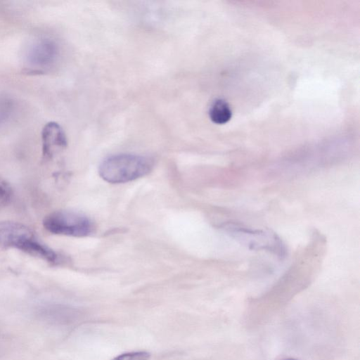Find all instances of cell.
I'll return each mask as SVG.
<instances>
[{"instance_id":"cell-1","label":"cell","mask_w":360,"mask_h":360,"mask_svg":"<svg viewBox=\"0 0 360 360\" xmlns=\"http://www.w3.org/2000/svg\"><path fill=\"white\" fill-rule=\"evenodd\" d=\"M0 246L18 249L50 264L60 262L56 252L42 243L30 228L19 222L0 221Z\"/></svg>"},{"instance_id":"cell-2","label":"cell","mask_w":360,"mask_h":360,"mask_svg":"<svg viewBox=\"0 0 360 360\" xmlns=\"http://www.w3.org/2000/svg\"><path fill=\"white\" fill-rule=\"evenodd\" d=\"M153 165V160L149 157L122 153L105 159L99 166L98 174L108 183H126L146 176Z\"/></svg>"},{"instance_id":"cell-3","label":"cell","mask_w":360,"mask_h":360,"mask_svg":"<svg viewBox=\"0 0 360 360\" xmlns=\"http://www.w3.org/2000/svg\"><path fill=\"white\" fill-rule=\"evenodd\" d=\"M228 236L250 250H265L283 259L286 248L280 237L269 230L255 229L236 222H225L220 226Z\"/></svg>"},{"instance_id":"cell-4","label":"cell","mask_w":360,"mask_h":360,"mask_svg":"<svg viewBox=\"0 0 360 360\" xmlns=\"http://www.w3.org/2000/svg\"><path fill=\"white\" fill-rule=\"evenodd\" d=\"M44 228L51 233L72 237H85L95 229L92 220L87 216L71 210H57L43 219Z\"/></svg>"},{"instance_id":"cell-5","label":"cell","mask_w":360,"mask_h":360,"mask_svg":"<svg viewBox=\"0 0 360 360\" xmlns=\"http://www.w3.org/2000/svg\"><path fill=\"white\" fill-rule=\"evenodd\" d=\"M35 314L41 321L53 326H71L82 316L80 311L74 307L56 303L40 306Z\"/></svg>"},{"instance_id":"cell-6","label":"cell","mask_w":360,"mask_h":360,"mask_svg":"<svg viewBox=\"0 0 360 360\" xmlns=\"http://www.w3.org/2000/svg\"><path fill=\"white\" fill-rule=\"evenodd\" d=\"M42 158L50 160L57 150L65 148L68 141L62 127L57 122L46 123L41 131Z\"/></svg>"},{"instance_id":"cell-7","label":"cell","mask_w":360,"mask_h":360,"mask_svg":"<svg viewBox=\"0 0 360 360\" xmlns=\"http://www.w3.org/2000/svg\"><path fill=\"white\" fill-rule=\"evenodd\" d=\"M58 54V47L55 41L44 38L38 40L30 48L27 60L29 64L36 68L51 65Z\"/></svg>"},{"instance_id":"cell-8","label":"cell","mask_w":360,"mask_h":360,"mask_svg":"<svg viewBox=\"0 0 360 360\" xmlns=\"http://www.w3.org/2000/svg\"><path fill=\"white\" fill-rule=\"evenodd\" d=\"M231 110L229 103L224 99H215L209 108L210 120L215 124H224L231 118Z\"/></svg>"},{"instance_id":"cell-9","label":"cell","mask_w":360,"mask_h":360,"mask_svg":"<svg viewBox=\"0 0 360 360\" xmlns=\"http://www.w3.org/2000/svg\"><path fill=\"white\" fill-rule=\"evenodd\" d=\"M13 197V188L11 184L0 176V210L8 205Z\"/></svg>"},{"instance_id":"cell-10","label":"cell","mask_w":360,"mask_h":360,"mask_svg":"<svg viewBox=\"0 0 360 360\" xmlns=\"http://www.w3.org/2000/svg\"><path fill=\"white\" fill-rule=\"evenodd\" d=\"M13 110V101L6 96L0 97V124L4 122L11 115Z\"/></svg>"},{"instance_id":"cell-11","label":"cell","mask_w":360,"mask_h":360,"mask_svg":"<svg viewBox=\"0 0 360 360\" xmlns=\"http://www.w3.org/2000/svg\"><path fill=\"white\" fill-rule=\"evenodd\" d=\"M150 356V353L147 352H132L122 354L112 360H148Z\"/></svg>"},{"instance_id":"cell-12","label":"cell","mask_w":360,"mask_h":360,"mask_svg":"<svg viewBox=\"0 0 360 360\" xmlns=\"http://www.w3.org/2000/svg\"><path fill=\"white\" fill-rule=\"evenodd\" d=\"M284 360H297V359H295L289 358V359H284Z\"/></svg>"}]
</instances>
